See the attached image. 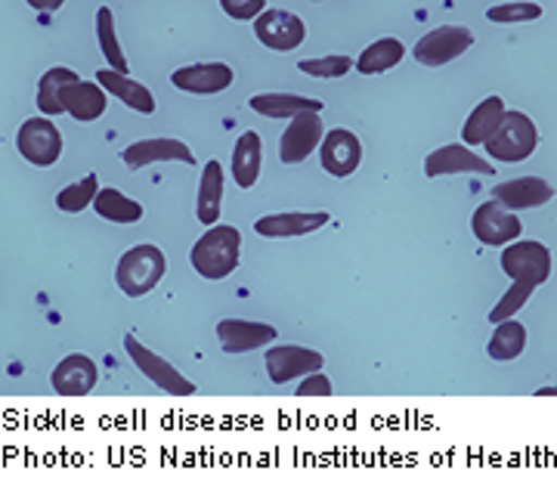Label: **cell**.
I'll list each match as a JSON object with an SVG mask.
<instances>
[{
	"mask_svg": "<svg viewBox=\"0 0 557 486\" xmlns=\"http://www.w3.org/2000/svg\"><path fill=\"white\" fill-rule=\"evenodd\" d=\"M267 372H270V382L273 385H288L295 378L304 375H313L325 365V357L319 350L300 345H276L267 350Z\"/></svg>",
	"mask_w": 557,
	"mask_h": 486,
	"instance_id": "obj_8",
	"label": "cell"
},
{
	"mask_svg": "<svg viewBox=\"0 0 557 486\" xmlns=\"http://www.w3.org/2000/svg\"><path fill=\"white\" fill-rule=\"evenodd\" d=\"M233 78H236V72L226 62H196V65L171 72V84L186 90V94H196V97L223 94L233 84Z\"/></svg>",
	"mask_w": 557,
	"mask_h": 486,
	"instance_id": "obj_13",
	"label": "cell"
},
{
	"mask_svg": "<svg viewBox=\"0 0 557 486\" xmlns=\"http://www.w3.org/2000/svg\"><path fill=\"white\" fill-rule=\"evenodd\" d=\"M220 347L226 353H251L263 345L276 341V328L258 320H220L218 323Z\"/></svg>",
	"mask_w": 557,
	"mask_h": 486,
	"instance_id": "obj_16",
	"label": "cell"
},
{
	"mask_svg": "<svg viewBox=\"0 0 557 486\" xmlns=\"http://www.w3.org/2000/svg\"><path fill=\"white\" fill-rule=\"evenodd\" d=\"M319 162H322V171L344 180V177L357 174L359 164H362V142L354 130L335 127L319 142Z\"/></svg>",
	"mask_w": 557,
	"mask_h": 486,
	"instance_id": "obj_9",
	"label": "cell"
},
{
	"mask_svg": "<svg viewBox=\"0 0 557 486\" xmlns=\"http://www.w3.org/2000/svg\"><path fill=\"white\" fill-rule=\"evenodd\" d=\"M505 112H508V109H505L502 97H486V100L480 102L478 109L468 115V122L461 127V140L468 142V146H486L490 137L498 130Z\"/></svg>",
	"mask_w": 557,
	"mask_h": 486,
	"instance_id": "obj_23",
	"label": "cell"
},
{
	"mask_svg": "<svg viewBox=\"0 0 557 486\" xmlns=\"http://www.w3.org/2000/svg\"><path fill=\"white\" fill-rule=\"evenodd\" d=\"M97 38H100V50L106 62H109V68L124 75L127 72V57L121 50L119 35H115V20H112V10L109 7L97 10Z\"/></svg>",
	"mask_w": 557,
	"mask_h": 486,
	"instance_id": "obj_30",
	"label": "cell"
},
{
	"mask_svg": "<svg viewBox=\"0 0 557 486\" xmlns=\"http://www.w3.org/2000/svg\"><path fill=\"white\" fill-rule=\"evenodd\" d=\"M35 7H38V10H60L62 0H60V3H35Z\"/></svg>",
	"mask_w": 557,
	"mask_h": 486,
	"instance_id": "obj_37",
	"label": "cell"
},
{
	"mask_svg": "<svg viewBox=\"0 0 557 486\" xmlns=\"http://www.w3.org/2000/svg\"><path fill=\"white\" fill-rule=\"evenodd\" d=\"M539 146V130L533 119L527 112H505V119L498 124V130L486 142V152L496 162L515 164L530 159Z\"/></svg>",
	"mask_w": 557,
	"mask_h": 486,
	"instance_id": "obj_4",
	"label": "cell"
},
{
	"mask_svg": "<svg viewBox=\"0 0 557 486\" xmlns=\"http://www.w3.org/2000/svg\"><path fill=\"white\" fill-rule=\"evenodd\" d=\"M124 350H127V357H131V363L137 365L139 372L152 382L156 387H161L164 394H174V397H193L199 387L193 385L186 375H180V369L168 363L164 357L159 353H152L146 345H139V338L134 332H127L124 335Z\"/></svg>",
	"mask_w": 557,
	"mask_h": 486,
	"instance_id": "obj_5",
	"label": "cell"
},
{
	"mask_svg": "<svg viewBox=\"0 0 557 486\" xmlns=\"http://www.w3.org/2000/svg\"><path fill=\"white\" fill-rule=\"evenodd\" d=\"M424 174L428 177H446V174H496L493 162L480 159L478 152H471L468 146H458V142H449V146H440L434 149L428 159H424Z\"/></svg>",
	"mask_w": 557,
	"mask_h": 486,
	"instance_id": "obj_14",
	"label": "cell"
},
{
	"mask_svg": "<svg viewBox=\"0 0 557 486\" xmlns=\"http://www.w3.org/2000/svg\"><path fill=\"white\" fill-rule=\"evenodd\" d=\"M16 149L25 162L50 167L60 162L62 155V134L50 119H28L16 134Z\"/></svg>",
	"mask_w": 557,
	"mask_h": 486,
	"instance_id": "obj_7",
	"label": "cell"
},
{
	"mask_svg": "<svg viewBox=\"0 0 557 486\" xmlns=\"http://www.w3.org/2000/svg\"><path fill=\"white\" fill-rule=\"evenodd\" d=\"M164 273H168V261L159 245H134L131 251L121 254L115 283L127 298H143L164 279Z\"/></svg>",
	"mask_w": 557,
	"mask_h": 486,
	"instance_id": "obj_3",
	"label": "cell"
},
{
	"mask_svg": "<svg viewBox=\"0 0 557 486\" xmlns=\"http://www.w3.org/2000/svg\"><path fill=\"white\" fill-rule=\"evenodd\" d=\"M523 347H527V325L518 320H502L496 323V332H493L486 350L496 363H511L523 353Z\"/></svg>",
	"mask_w": 557,
	"mask_h": 486,
	"instance_id": "obj_28",
	"label": "cell"
},
{
	"mask_svg": "<svg viewBox=\"0 0 557 486\" xmlns=\"http://www.w3.org/2000/svg\"><path fill=\"white\" fill-rule=\"evenodd\" d=\"M557 394V387L552 385V387H542V390H536V397H555Z\"/></svg>",
	"mask_w": 557,
	"mask_h": 486,
	"instance_id": "obj_36",
	"label": "cell"
},
{
	"mask_svg": "<svg viewBox=\"0 0 557 486\" xmlns=\"http://www.w3.org/2000/svg\"><path fill=\"white\" fill-rule=\"evenodd\" d=\"M220 10L239 22H255L267 10V0H220Z\"/></svg>",
	"mask_w": 557,
	"mask_h": 486,
	"instance_id": "obj_34",
	"label": "cell"
},
{
	"mask_svg": "<svg viewBox=\"0 0 557 486\" xmlns=\"http://www.w3.org/2000/svg\"><path fill=\"white\" fill-rule=\"evenodd\" d=\"M502 270L515 279V285L493 307L490 323L511 320L520 307L533 298V291H536L539 285L548 283V276H552V251H548V245L533 242V239L530 242L505 245V251H502Z\"/></svg>",
	"mask_w": 557,
	"mask_h": 486,
	"instance_id": "obj_1",
	"label": "cell"
},
{
	"mask_svg": "<svg viewBox=\"0 0 557 486\" xmlns=\"http://www.w3.org/2000/svg\"><path fill=\"white\" fill-rule=\"evenodd\" d=\"M471 47H474V35L465 25H440L412 47V57L428 68H440L446 62L458 60L461 53H468Z\"/></svg>",
	"mask_w": 557,
	"mask_h": 486,
	"instance_id": "obj_6",
	"label": "cell"
},
{
	"mask_svg": "<svg viewBox=\"0 0 557 486\" xmlns=\"http://www.w3.org/2000/svg\"><path fill=\"white\" fill-rule=\"evenodd\" d=\"M471 229H474L478 242L502 248V245H511L515 239H520L523 223L511 211H505L498 202H483L474 211V217H471Z\"/></svg>",
	"mask_w": 557,
	"mask_h": 486,
	"instance_id": "obj_12",
	"label": "cell"
},
{
	"mask_svg": "<svg viewBox=\"0 0 557 486\" xmlns=\"http://www.w3.org/2000/svg\"><path fill=\"white\" fill-rule=\"evenodd\" d=\"M97 84H100L109 97H119L134 112H143V115H152L156 112V97L149 94V87H143L139 82H131L127 75H119L112 68H100L97 72Z\"/></svg>",
	"mask_w": 557,
	"mask_h": 486,
	"instance_id": "obj_21",
	"label": "cell"
},
{
	"mask_svg": "<svg viewBox=\"0 0 557 486\" xmlns=\"http://www.w3.org/2000/svg\"><path fill=\"white\" fill-rule=\"evenodd\" d=\"M406 57V47L397 41V38H379L375 43H369L357 60L359 75H384L391 72L397 62H403Z\"/></svg>",
	"mask_w": 557,
	"mask_h": 486,
	"instance_id": "obj_27",
	"label": "cell"
},
{
	"mask_svg": "<svg viewBox=\"0 0 557 486\" xmlns=\"http://www.w3.org/2000/svg\"><path fill=\"white\" fill-rule=\"evenodd\" d=\"M354 68L350 57H322V60H300L298 72L310 78H344Z\"/></svg>",
	"mask_w": 557,
	"mask_h": 486,
	"instance_id": "obj_33",
	"label": "cell"
},
{
	"mask_svg": "<svg viewBox=\"0 0 557 486\" xmlns=\"http://www.w3.org/2000/svg\"><path fill=\"white\" fill-rule=\"evenodd\" d=\"M94 208H97V214H100L102 221H112V223L143 221V204L134 202V199H127L124 192L112 189V186L100 189V196H97Z\"/></svg>",
	"mask_w": 557,
	"mask_h": 486,
	"instance_id": "obj_29",
	"label": "cell"
},
{
	"mask_svg": "<svg viewBox=\"0 0 557 486\" xmlns=\"http://www.w3.org/2000/svg\"><path fill=\"white\" fill-rule=\"evenodd\" d=\"M251 109L263 115V119H295L304 112H322L325 102L313 100V97H300V94H260L251 97Z\"/></svg>",
	"mask_w": 557,
	"mask_h": 486,
	"instance_id": "obj_22",
	"label": "cell"
},
{
	"mask_svg": "<svg viewBox=\"0 0 557 486\" xmlns=\"http://www.w3.org/2000/svg\"><path fill=\"white\" fill-rule=\"evenodd\" d=\"M542 16L539 3H527V0H511V3H498L486 10V20L496 25H520V22H536Z\"/></svg>",
	"mask_w": 557,
	"mask_h": 486,
	"instance_id": "obj_32",
	"label": "cell"
},
{
	"mask_svg": "<svg viewBox=\"0 0 557 486\" xmlns=\"http://www.w3.org/2000/svg\"><path fill=\"white\" fill-rule=\"evenodd\" d=\"M242 254V233L236 226H211L199 242L193 245V270L205 276V279H226L236 273Z\"/></svg>",
	"mask_w": 557,
	"mask_h": 486,
	"instance_id": "obj_2",
	"label": "cell"
},
{
	"mask_svg": "<svg viewBox=\"0 0 557 486\" xmlns=\"http://www.w3.org/2000/svg\"><path fill=\"white\" fill-rule=\"evenodd\" d=\"M260 162H263L260 134L245 130L236 140V149H233V180L239 183L242 189H251L260 180Z\"/></svg>",
	"mask_w": 557,
	"mask_h": 486,
	"instance_id": "obj_24",
	"label": "cell"
},
{
	"mask_svg": "<svg viewBox=\"0 0 557 486\" xmlns=\"http://www.w3.org/2000/svg\"><path fill=\"white\" fill-rule=\"evenodd\" d=\"M81 82L78 72L65 68V65H57L50 72H44V78L38 84V109L47 115V119H60L65 115V105H62V94L69 84Z\"/></svg>",
	"mask_w": 557,
	"mask_h": 486,
	"instance_id": "obj_25",
	"label": "cell"
},
{
	"mask_svg": "<svg viewBox=\"0 0 557 486\" xmlns=\"http://www.w3.org/2000/svg\"><path fill=\"white\" fill-rule=\"evenodd\" d=\"M555 199L552 183L539 180V177H520V180L498 183L493 189V202H498L505 211H518V208H539Z\"/></svg>",
	"mask_w": 557,
	"mask_h": 486,
	"instance_id": "obj_19",
	"label": "cell"
},
{
	"mask_svg": "<svg viewBox=\"0 0 557 486\" xmlns=\"http://www.w3.org/2000/svg\"><path fill=\"white\" fill-rule=\"evenodd\" d=\"M332 221L329 211H285V214H267L255 223L258 236L267 239H295V236H307L319 226Z\"/></svg>",
	"mask_w": 557,
	"mask_h": 486,
	"instance_id": "obj_17",
	"label": "cell"
},
{
	"mask_svg": "<svg viewBox=\"0 0 557 486\" xmlns=\"http://www.w3.org/2000/svg\"><path fill=\"white\" fill-rule=\"evenodd\" d=\"M100 189V177L97 174H87L84 180L72 183V186L62 189L60 196H57V208L65 211V214H81L84 208H90V204L97 202Z\"/></svg>",
	"mask_w": 557,
	"mask_h": 486,
	"instance_id": "obj_31",
	"label": "cell"
},
{
	"mask_svg": "<svg viewBox=\"0 0 557 486\" xmlns=\"http://www.w3.org/2000/svg\"><path fill=\"white\" fill-rule=\"evenodd\" d=\"M322 137H325V127H322V119L317 112L295 115L285 127L282 140H278V159H282V164L307 162L319 149Z\"/></svg>",
	"mask_w": 557,
	"mask_h": 486,
	"instance_id": "obj_10",
	"label": "cell"
},
{
	"mask_svg": "<svg viewBox=\"0 0 557 486\" xmlns=\"http://www.w3.org/2000/svg\"><path fill=\"white\" fill-rule=\"evenodd\" d=\"M53 387L62 397H84L100 382V369L84 353H69L57 369H53Z\"/></svg>",
	"mask_w": 557,
	"mask_h": 486,
	"instance_id": "obj_18",
	"label": "cell"
},
{
	"mask_svg": "<svg viewBox=\"0 0 557 486\" xmlns=\"http://www.w3.org/2000/svg\"><path fill=\"white\" fill-rule=\"evenodd\" d=\"M62 105H65V112H69L75 122H81V124L97 122V119H102V115H106L109 94L102 90L100 84L75 82L65 87V94H62Z\"/></svg>",
	"mask_w": 557,
	"mask_h": 486,
	"instance_id": "obj_20",
	"label": "cell"
},
{
	"mask_svg": "<svg viewBox=\"0 0 557 486\" xmlns=\"http://www.w3.org/2000/svg\"><path fill=\"white\" fill-rule=\"evenodd\" d=\"M332 394V382H329V375H322V372H313L310 378H304L298 387V397H329Z\"/></svg>",
	"mask_w": 557,
	"mask_h": 486,
	"instance_id": "obj_35",
	"label": "cell"
},
{
	"mask_svg": "<svg viewBox=\"0 0 557 486\" xmlns=\"http://www.w3.org/2000/svg\"><path fill=\"white\" fill-rule=\"evenodd\" d=\"M220 204H223V167L220 162H208L201 171L199 180V204H196V217L205 226H214L220 221Z\"/></svg>",
	"mask_w": 557,
	"mask_h": 486,
	"instance_id": "obj_26",
	"label": "cell"
},
{
	"mask_svg": "<svg viewBox=\"0 0 557 486\" xmlns=\"http://www.w3.org/2000/svg\"><path fill=\"white\" fill-rule=\"evenodd\" d=\"M255 35L263 47L278 50V53H288L304 43L307 38V25L298 20L295 13H285V10H263L258 20H255Z\"/></svg>",
	"mask_w": 557,
	"mask_h": 486,
	"instance_id": "obj_11",
	"label": "cell"
},
{
	"mask_svg": "<svg viewBox=\"0 0 557 486\" xmlns=\"http://www.w3.org/2000/svg\"><path fill=\"white\" fill-rule=\"evenodd\" d=\"M121 162L127 164L131 171H139V167H149V164H156V162L196 164V155H193V149H189L183 140L152 137V140L131 142V146L121 152Z\"/></svg>",
	"mask_w": 557,
	"mask_h": 486,
	"instance_id": "obj_15",
	"label": "cell"
}]
</instances>
